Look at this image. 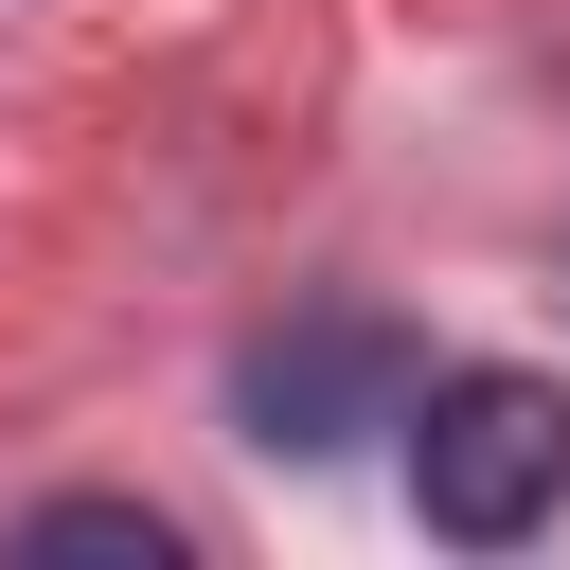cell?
<instances>
[{
  "label": "cell",
  "instance_id": "obj_1",
  "mask_svg": "<svg viewBox=\"0 0 570 570\" xmlns=\"http://www.w3.org/2000/svg\"><path fill=\"white\" fill-rule=\"evenodd\" d=\"M410 517L445 552H517L552 499H570V392L517 374V356H463V374H410Z\"/></svg>",
  "mask_w": 570,
  "mask_h": 570
},
{
  "label": "cell",
  "instance_id": "obj_2",
  "mask_svg": "<svg viewBox=\"0 0 570 570\" xmlns=\"http://www.w3.org/2000/svg\"><path fill=\"white\" fill-rule=\"evenodd\" d=\"M410 321H374V303H303V321H267L249 356H232V428L249 445H285V463H338L356 428H392L410 410Z\"/></svg>",
  "mask_w": 570,
  "mask_h": 570
},
{
  "label": "cell",
  "instance_id": "obj_3",
  "mask_svg": "<svg viewBox=\"0 0 570 570\" xmlns=\"http://www.w3.org/2000/svg\"><path fill=\"white\" fill-rule=\"evenodd\" d=\"M18 552H125V570H178V517H142V499H36Z\"/></svg>",
  "mask_w": 570,
  "mask_h": 570
}]
</instances>
